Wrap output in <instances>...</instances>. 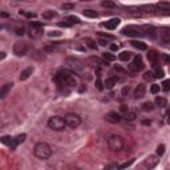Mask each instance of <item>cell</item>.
<instances>
[{
  "label": "cell",
  "instance_id": "obj_1",
  "mask_svg": "<svg viewBox=\"0 0 170 170\" xmlns=\"http://www.w3.org/2000/svg\"><path fill=\"white\" fill-rule=\"evenodd\" d=\"M54 81L60 88H72L76 86V78L73 76V72H69L67 69H61L56 73Z\"/></svg>",
  "mask_w": 170,
  "mask_h": 170
},
{
  "label": "cell",
  "instance_id": "obj_2",
  "mask_svg": "<svg viewBox=\"0 0 170 170\" xmlns=\"http://www.w3.org/2000/svg\"><path fill=\"white\" fill-rule=\"evenodd\" d=\"M33 153L39 160H48L52 155V149L45 142H39V144H36V146H35Z\"/></svg>",
  "mask_w": 170,
  "mask_h": 170
},
{
  "label": "cell",
  "instance_id": "obj_3",
  "mask_svg": "<svg viewBox=\"0 0 170 170\" xmlns=\"http://www.w3.org/2000/svg\"><path fill=\"white\" fill-rule=\"evenodd\" d=\"M48 126L51 128L52 130L61 131L65 129V126H67V122H65V118H62V117L53 116L48 120Z\"/></svg>",
  "mask_w": 170,
  "mask_h": 170
},
{
  "label": "cell",
  "instance_id": "obj_4",
  "mask_svg": "<svg viewBox=\"0 0 170 170\" xmlns=\"http://www.w3.org/2000/svg\"><path fill=\"white\" fill-rule=\"evenodd\" d=\"M108 147L112 152H120L124 147V139L117 134H113L108 138Z\"/></svg>",
  "mask_w": 170,
  "mask_h": 170
},
{
  "label": "cell",
  "instance_id": "obj_5",
  "mask_svg": "<svg viewBox=\"0 0 170 170\" xmlns=\"http://www.w3.org/2000/svg\"><path fill=\"white\" fill-rule=\"evenodd\" d=\"M43 35V24L37 21H31V28H29V36L32 39H39Z\"/></svg>",
  "mask_w": 170,
  "mask_h": 170
},
{
  "label": "cell",
  "instance_id": "obj_6",
  "mask_svg": "<svg viewBox=\"0 0 170 170\" xmlns=\"http://www.w3.org/2000/svg\"><path fill=\"white\" fill-rule=\"evenodd\" d=\"M65 118V122H67V125L69 128H72V129H76L78 126V125L81 124V118H80V116H77V114H75V113H68L67 116L64 117Z\"/></svg>",
  "mask_w": 170,
  "mask_h": 170
},
{
  "label": "cell",
  "instance_id": "obj_7",
  "mask_svg": "<svg viewBox=\"0 0 170 170\" xmlns=\"http://www.w3.org/2000/svg\"><path fill=\"white\" fill-rule=\"evenodd\" d=\"M144 67L145 65H144V62H142L141 56H136L133 59V61H131V64L129 65V70H130L131 73H137L144 69Z\"/></svg>",
  "mask_w": 170,
  "mask_h": 170
},
{
  "label": "cell",
  "instance_id": "obj_8",
  "mask_svg": "<svg viewBox=\"0 0 170 170\" xmlns=\"http://www.w3.org/2000/svg\"><path fill=\"white\" fill-rule=\"evenodd\" d=\"M122 35H125V36H130V37H137V36H142V32L139 31L137 27H125L124 29H122Z\"/></svg>",
  "mask_w": 170,
  "mask_h": 170
},
{
  "label": "cell",
  "instance_id": "obj_9",
  "mask_svg": "<svg viewBox=\"0 0 170 170\" xmlns=\"http://www.w3.org/2000/svg\"><path fill=\"white\" fill-rule=\"evenodd\" d=\"M12 49L16 56H25L27 52H28V46L25 43H16Z\"/></svg>",
  "mask_w": 170,
  "mask_h": 170
},
{
  "label": "cell",
  "instance_id": "obj_10",
  "mask_svg": "<svg viewBox=\"0 0 170 170\" xmlns=\"http://www.w3.org/2000/svg\"><path fill=\"white\" fill-rule=\"evenodd\" d=\"M67 64L69 65V68H72L75 72H78V70H81L84 68V65L81 64V61H78L77 59H73V57H68Z\"/></svg>",
  "mask_w": 170,
  "mask_h": 170
},
{
  "label": "cell",
  "instance_id": "obj_11",
  "mask_svg": "<svg viewBox=\"0 0 170 170\" xmlns=\"http://www.w3.org/2000/svg\"><path fill=\"white\" fill-rule=\"evenodd\" d=\"M158 35H160V39L162 40L163 43H170V27H163L158 31Z\"/></svg>",
  "mask_w": 170,
  "mask_h": 170
},
{
  "label": "cell",
  "instance_id": "obj_12",
  "mask_svg": "<svg viewBox=\"0 0 170 170\" xmlns=\"http://www.w3.org/2000/svg\"><path fill=\"white\" fill-rule=\"evenodd\" d=\"M105 120L110 124H118L121 121V116H120L117 112H109L108 114L105 116Z\"/></svg>",
  "mask_w": 170,
  "mask_h": 170
},
{
  "label": "cell",
  "instance_id": "obj_13",
  "mask_svg": "<svg viewBox=\"0 0 170 170\" xmlns=\"http://www.w3.org/2000/svg\"><path fill=\"white\" fill-rule=\"evenodd\" d=\"M25 137H27V134H19L17 137H15V138H12V142H11V145H9V147L12 150H15L16 147H17V145H20V144H23L24 141H25Z\"/></svg>",
  "mask_w": 170,
  "mask_h": 170
},
{
  "label": "cell",
  "instance_id": "obj_14",
  "mask_svg": "<svg viewBox=\"0 0 170 170\" xmlns=\"http://www.w3.org/2000/svg\"><path fill=\"white\" fill-rule=\"evenodd\" d=\"M145 93H146V88H145V85L144 84H138V85H137V88L134 89V98H136V100L142 98L145 96Z\"/></svg>",
  "mask_w": 170,
  "mask_h": 170
},
{
  "label": "cell",
  "instance_id": "obj_15",
  "mask_svg": "<svg viewBox=\"0 0 170 170\" xmlns=\"http://www.w3.org/2000/svg\"><path fill=\"white\" fill-rule=\"evenodd\" d=\"M120 19L118 17H114V19H110L109 21H106V23H104V27H105L106 29H114V28H117L118 27V24H120Z\"/></svg>",
  "mask_w": 170,
  "mask_h": 170
},
{
  "label": "cell",
  "instance_id": "obj_16",
  "mask_svg": "<svg viewBox=\"0 0 170 170\" xmlns=\"http://www.w3.org/2000/svg\"><path fill=\"white\" fill-rule=\"evenodd\" d=\"M12 86H13L12 83H8V84L3 85L1 90H0V98H5V96L8 94V92H9V90L12 89Z\"/></svg>",
  "mask_w": 170,
  "mask_h": 170
},
{
  "label": "cell",
  "instance_id": "obj_17",
  "mask_svg": "<svg viewBox=\"0 0 170 170\" xmlns=\"http://www.w3.org/2000/svg\"><path fill=\"white\" fill-rule=\"evenodd\" d=\"M153 67H154V77L155 78H162L163 76H165V72H163V69L161 67H158L157 64H153Z\"/></svg>",
  "mask_w": 170,
  "mask_h": 170
},
{
  "label": "cell",
  "instance_id": "obj_18",
  "mask_svg": "<svg viewBox=\"0 0 170 170\" xmlns=\"http://www.w3.org/2000/svg\"><path fill=\"white\" fill-rule=\"evenodd\" d=\"M32 72H33V68H32V67H29V68H27V69H24L23 72L20 73V80H21V81L27 80V78H28L29 76L32 75Z\"/></svg>",
  "mask_w": 170,
  "mask_h": 170
},
{
  "label": "cell",
  "instance_id": "obj_19",
  "mask_svg": "<svg viewBox=\"0 0 170 170\" xmlns=\"http://www.w3.org/2000/svg\"><path fill=\"white\" fill-rule=\"evenodd\" d=\"M157 163H158L157 157H149L146 161H145V166H146V168H149V169L150 168H154Z\"/></svg>",
  "mask_w": 170,
  "mask_h": 170
},
{
  "label": "cell",
  "instance_id": "obj_20",
  "mask_svg": "<svg viewBox=\"0 0 170 170\" xmlns=\"http://www.w3.org/2000/svg\"><path fill=\"white\" fill-rule=\"evenodd\" d=\"M147 60H149L150 62H153V64H155L158 60V53L155 51H149L147 52Z\"/></svg>",
  "mask_w": 170,
  "mask_h": 170
},
{
  "label": "cell",
  "instance_id": "obj_21",
  "mask_svg": "<svg viewBox=\"0 0 170 170\" xmlns=\"http://www.w3.org/2000/svg\"><path fill=\"white\" fill-rule=\"evenodd\" d=\"M131 45H133L134 48L139 49V51H146V49H147V45H146V44L142 43V41H137V40L131 41Z\"/></svg>",
  "mask_w": 170,
  "mask_h": 170
},
{
  "label": "cell",
  "instance_id": "obj_22",
  "mask_svg": "<svg viewBox=\"0 0 170 170\" xmlns=\"http://www.w3.org/2000/svg\"><path fill=\"white\" fill-rule=\"evenodd\" d=\"M116 83H117V78L116 77H109V78H106V80H105L104 85H105L108 89H110V88H113L114 85H116Z\"/></svg>",
  "mask_w": 170,
  "mask_h": 170
},
{
  "label": "cell",
  "instance_id": "obj_23",
  "mask_svg": "<svg viewBox=\"0 0 170 170\" xmlns=\"http://www.w3.org/2000/svg\"><path fill=\"white\" fill-rule=\"evenodd\" d=\"M57 13L54 12V11H45V12H43V19H45V20H51V19L56 17Z\"/></svg>",
  "mask_w": 170,
  "mask_h": 170
},
{
  "label": "cell",
  "instance_id": "obj_24",
  "mask_svg": "<svg viewBox=\"0 0 170 170\" xmlns=\"http://www.w3.org/2000/svg\"><path fill=\"white\" fill-rule=\"evenodd\" d=\"M131 57V53L130 52H128V51H122L121 53H120V56H118V59L121 60V61H128L129 59Z\"/></svg>",
  "mask_w": 170,
  "mask_h": 170
},
{
  "label": "cell",
  "instance_id": "obj_25",
  "mask_svg": "<svg viewBox=\"0 0 170 170\" xmlns=\"http://www.w3.org/2000/svg\"><path fill=\"white\" fill-rule=\"evenodd\" d=\"M155 7L158 9H163V11H169L170 9V3H166V1H160L155 4Z\"/></svg>",
  "mask_w": 170,
  "mask_h": 170
},
{
  "label": "cell",
  "instance_id": "obj_26",
  "mask_svg": "<svg viewBox=\"0 0 170 170\" xmlns=\"http://www.w3.org/2000/svg\"><path fill=\"white\" fill-rule=\"evenodd\" d=\"M166 104H168V101H166L165 97H157V98H155V105L160 106V108L166 106Z\"/></svg>",
  "mask_w": 170,
  "mask_h": 170
},
{
  "label": "cell",
  "instance_id": "obj_27",
  "mask_svg": "<svg viewBox=\"0 0 170 170\" xmlns=\"http://www.w3.org/2000/svg\"><path fill=\"white\" fill-rule=\"evenodd\" d=\"M83 13H84V16H86V17H97L98 16V13L93 9H85Z\"/></svg>",
  "mask_w": 170,
  "mask_h": 170
},
{
  "label": "cell",
  "instance_id": "obj_28",
  "mask_svg": "<svg viewBox=\"0 0 170 170\" xmlns=\"http://www.w3.org/2000/svg\"><path fill=\"white\" fill-rule=\"evenodd\" d=\"M142 29L146 32V35H150V36H154V33H155V29L153 28V27H150V25H144L142 27Z\"/></svg>",
  "mask_w": 170,
  "mask_h": 170
},
{
  "label": "cell",
  "instance_id": "obj_29",
  "mask_svg": "<svg viewBox=\"0 0 170 170\" xmlns=\"http://www.w3.org/2000/svg\"><path fill=\"white\" fill-rule=\"evenodd\" d=\"M19 13H20V15H23V16H25V17H28V19H35L36 17V13L35 12H27V11H19Z\"/></svg>",
  "mask_w": 170,
  "mask_h": 170
},
{
  "label": "cell",
  "instance_id": "obj_30",
  "mask_svg": "<svg viewBox=\"0 0 170 170\" xmlns=\"http://www.w3.org/2000/svg\"><path fill=\"white\" fill-rule=\"evenodd\" d=\"M136 113H134V112H126V113H125V117L124 118L126 120V121H133V120H136Z\"/></svg>",
  "mask_w": 170,
  "mask_h": 170
},
{
  "label": "cell",
  "instance_id": "obj_31",
  "mask_svg": "<svg viewBox=\"0 0 170 170\" xmlns=\"http://www.w3.org/2000/svg\"><path fill=\"white\" fill-rule=\"evenodd\" d=\"M101 5H102L104 8H114L116 7V4H114L113 1H110V0H104V1L101 3Z\"/></svg>",
  "mask_w": 170,
  "mask_h": 170
},
{
  "label": "cell",
  "instance_id": "obj_32",
  "mask_svg": "<svg viewBox=\"0 0 170 170\" xmlns=\"http://www.w3.org/2000/svg\"><path fill=\"white\" fill-rule=\"evenodd\" d=\"M142 109H144L145 112L153 110V109H154V105H153L152 102H144V104H142Z\"/></svg>",
  "mask_w": 170,
  "mask_h": 170
},
{
  "label": "cell",
  "instance_id": "obj_33",
  "mask_svg": "<svg viewBox=\"0 0 170 170\" xmlns=\"http://www.w3.org/2000/svg\"><path fill=\"white\" fill-rule=\"evenodd\" d=\"M84 43L86 44V45L89 46V48H92V49H96V43L93 41L92 39H89V37H86V39L84 40Z\"/></svg>",
  "mask_w": 170,
  "mask_h": 170
},
{
  "label": "cell",
  "instance_id": "obj_34",
  "mask_svg": "<svg viewBox=\"0 0 170 170\" xmlns=\"http://www.w3.org/2000/svg\"><path fill=\"white\" fill-rule=\"evenodd\" d=\"M59 25H60V27H70V25H73V23L69 20V19L67 17V19H65V20L60 21V23H59Z\"/></svg>",
  "mask_w": 170,
  "mask_h": 170
},
{
  "label": "cell",
  "instance_id": "obj_35",
  "mask_svg": "<svg viewBox=\"0 0 170 170\" xmlns=\"http://www.w3.org/2000/svg\"><path fill=\"white\" fill-rule=\"evenodd\" d=\"M144 78L146 81H152V80H154V73L153 72H145V75H144Z\"/></svg>",
  "mask_w": 170,
  "mask_h": 170
},
{
  "label": "cell",
  "instance_id": "obj_36",
  "mask_svg": "<svg viewBox=\"0 0 170 170\" xmlns=\"http://www.w3.org/2000/svg\"><path fill=\"white\" fill-rule=\"evenodd\" d=\"M1 142H3V144H5V145H8V146H9L11 142H12V138H11L9 136H3V137H1Z\"/></svg>",
  "mask_w": 170,
  "mask_h": 170
},
{
  "label": "cell",
  "instance_id": "obj_37",
  "mask_svg": "<svg viewBox=\"0 0 170 170\" xmlns=\"http://www.w3.org/2000/svg\"><path fill=\"white\" fill-rule=\"evenodd\" d=\"M158 92H160V85L153 84L152 86H150V93H153V94H157Z\"/></svg>",
  "mask_w": 170,
  "mask_h": 170
},
{
  "label": "cell",
  "instance_id": "obj_38",
  "mask_svg": "<svg viewBox=\"0 0 170 170\" xmlns=\"http://www.w3.org/2000/svg\"><path fill=\"white\" fill-rule=\"evenodd\" d=\"M162 89L165 90V92H169L170 90V78H168V80H165L162 83Z\"/></svg>",
  "mask_w": 170,
  "mask_h": 170
},
{
  "label": "cell",
  "instance_id": "obj_39",
  "mask_svg": "<svg viewBox=\"0 0 170 170\" xmlns=\"http://www.w3.org/2000/svg\"><path fill=\"white\" fill-rule=\"evenodd\" d=\"M15 32H16V35H19V36H23V35L25 33V28H24V27H16Z\"/></svg>",
  "mask_w": 170,
  "mask_h": 170
},
{
  "label": "cell",
  "instance_id": "obj_40",
  "mask_svg": "<svg viewBox=\"0 0 170 170\" xmlns=\"http://www.w3.org/2000/svg\"><path fill=\"white\" fill-rule=\"evenodd\" d=\"M104 59L106 60V61H114L116 60V56L112 53H104Z\"/></svg>",
  "mask_w": 170,
  "mask_h": 170
},
{
  "label": "cell",
  "instance_id": "obj_41",
  "mask_svg": "<svg viewBox=\"0 0 170 170\" xmlns=\"http://www.w3.org/2000/svg\"><path fill=\"white\" fill-rule=\"evenodd\" d=\"M163 153H165V145H160V146L157 147V155H162Z\"/></svg>",
  "mask_w": 170,
  "mask_h": 170
},
{
  "label": "cell",
  "instance_id": "obj_42",
  "mask_svg": "<svg viewBox=\"0 0 170 170\" xmlns=\"http://www.w3.org/2000/svg\"><path fill=\"white\" fill-rule=\"evenodd\" d=\"M160 59L162 60L165 64H170V56H168V54H161Z\"/></svg>",
  "mask_w": 170,
  "mask_h": 170
},
{
  "label": "cell",
  "instance_id": "obj_43",
  "mask_svg": "<svg viewBox=\"0 0 170 170\" xmlns=\"http://www.w3.org/2000/svg\"><path fill=\"white\" fill-rule=\"evenodd\" d=\"M98 36L104 37V39H110V40H114V36H113V35H109V33H102V32H100V33H98Z\"/></svg>",
  "mask_w": 170,
  "mask_h": 170
},
{
  "label": "cell",
  "instance_id": "obj_44",
  "mask_svg": "<svg viewBox=\"0 0 170 170\" xmlns=\"http://www.w3.org/2000/svg\"><path fill=\"white\" fill-rule=\"evenodd\" d=\"M62 9H73L75 8V4H69V3H65V4L61 5Z\"/></svg>",
  "mask_w": 170,
  "mask_h": 170
},
{
  "label": "cell",
  "instance_id": "obj_45",
  "mask_svg": "<svg viewBox=\"0 0 170 170\" xmlns=\"http://www.w3.org/2000/svg\"><path fill=\"white\" fill-rule=\"evenodd\" d=\"M96 88H97L98 90H102L104 89V84L101 83L100 78H97V80H96Z\"/></svg>",
  "mask_w": 170,
  "mask_h": 170
},
{
  "label": "cell",
  "instance_id": "obj_46",
  "mask_svg": "<svg viewBox=\"0 0 170 170\" xmlns=\"http://www.w3.org/2000/svg\"><path fill=\"white\" fill-rule=\"evenodd\" d=\"M114 70H116L117 73H122V75H124V73H126V70H125L124 68H121L120 65H116V67H114Z\"/></svg>",
  "mask_w": 170,
  "mask_h": 170
},
{
  "label": "cell",
  "instance_id": "obj_47",
  "mask_svg": "<svg viewBox=\"0 0 170 170\" xmlns=\"http://www.w3.org/2000/svg\"><path fill=\"white\" fill-rule=\"evenodd\" d=\"M133 162H134V160H130L129 162H125V163H122V165H120L118 168H120V169H125V168H128V166H130Z\"/></svg>",
  "mask_w": 170,
  "mask_h": 170
},
{
  "label": "cell",
  "instance_id": "obj_48",
  "mask_svg": "<svg viewBox=\"0 0 170 170\" xmlns=\"http://www.w3.org/2000/svg\"><path fill=\"white\" fill-rule=\"evenodd\" d=\"M68 19H69L73 24H78V23H80V20H78L77 17H75V16H68Z\"/></svg>",
  "mask_w": 170,
  "mask_h": 170
},
{
  "label": "cell",
  "instance_id": "obj_49",
  "mask_svg": "<svg viewBox=\"0 0 170 170\" xmlns=\"http://www.w3.org/2000/svg\"><path fill=\"white\" fill-rule=\"evenodd\" d=\"M118 49H120V46L117 45V44H112V45H110V51L116 52V51H118Z\"/></svg>",
  "mask_w": 170,
  "mask_h": 170
},
{
  "label": "cell",
  "instance_id": "obj_50",
  "mask_svg": "<svg viewBox=\"0 0 170 170\" xmlns=\"http://www.w3.org/2000/svg\"><path fill=\"white\" fill-rule=\"evenodd\" d=\"M98 44H100L101 46H105L106 44H108V41H106L105 39H100V40H98Z\"/></svg>",
  "mask_w": 170,
  "mask_h": 170
},
{
  "label": "cell",
  "instance_id": "obj_51",
  "mask_svg": "<svg viewBox=\"0 0 170 170\" xmlns=\"http://www.w3.org/2000/svg\"><path fill=\"white\" fill-rule=\"evenodd\" d=\"M129 86H124V89H122V94L124 96H126V94H129Z\"/></svg>",
  "mask_w": 170,
  "mask_h": 170
},
{
  "label": "cell",
  "instance_id": "obj_52",
  "mask_svg": "<svg viewBox=\"0 0 170 170\" xmlns=\"http://www.w3.org/2000/svg\"><path fill=\"white\" fill-rule=\"evenodd\" d=\"M60 32H57V31H54V32H49V36H60Z\"/></svg>",
  "mask_w": 170,
  "mask_h": 170
},
{
  "label": "cell",
  "instance_id": "obj_53",
  "mask_svg": "<svg viewBox=\"0 0 170 170\" xmlns=\"http://www.w3.org/2000/svg\"><path fill=\"white\" fill-rule=\"evenodd\" d=\"M121 112H124V113H126V112H128L126 105H121Z\"/></svg>",
  "mask_w": 170,
  "mask_h": 170
},
{
  "label": "cell",
  "instance_id": "obj_54",
  "mask_svg": "<svg viewBox=\"0 0 170 170\" xmlns=\"http://www.w3.org/2000/svg\"><path fill=\"white\" fill-rule=\"evenodd\" d=\"M168 124L170 125V114H169V118H168Z\"/></svg>",
  "mask_w": 170,
  "mask_h": 170
},
{
  "label": "cell",
  "instance_id": "obj_55",
  "mask_svg": "<svg viewBox=\"0 0 170 170\" xmlns=\"http://www.w3.org/2000/svg\"><path fill=\"white\" fill-rule=\"evenodd\" d=\"M83 1H88V0H83Z\"/></svg>",
  "mask_w": 170,
  "mask_h": 170
}]
</instances>
